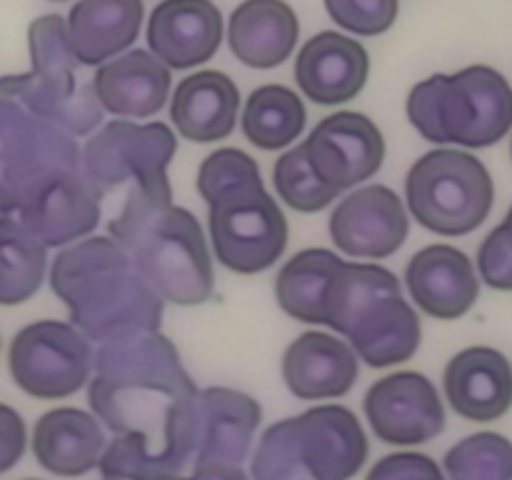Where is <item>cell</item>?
<instances>
[{"label":"cell","mask_w":512,"mask_h":480,"mask_svg":"<svg viewBox=\"0 0 512 480\" xmlns=\"http://www.w3.org/2000/svg\"><path fill=\"white\" fill-rule=\"evenodd\" d=\"M88 400L115 435H140L155 453V478L190 480L198 460V388L163 333L103 343Z\"/></svg>","instance_id":"1"},{"label":"cell","mask_w":512,"mask_h":480,"mask_svg":"<svg viewBox=\"0 0 512 480\" xmlns=\"http://www.w3.org/2000/svg\"><path fill=\"white\" fill-rule=\"evenodd\" d=\"M50 288L68 308L70 323L95 343L158 333L163 323L165 298L115 238L93 235L60 250Z\"/></svg>","instance_id":"2"},{"label":"cell","mask_w":512,"mask_h":480,"mask_svg":"<svg viewBox=\"0 0 512 480\" xmlns=\"http://www.w3.org/2000/svg\"><path fill=\"white\" fill-rule=\"evenodd\" d=\"M198 193L208 203L215 255L228 270L255 275L288 248V220L265 190L260 168L238 148H220L200 163Z\"/></svg>","instance_id":"3"},{"label":"cell","mask_w":512,"mask_h":480,"mask_svg":"<svg viewBox=\"0 0 512 480\" xmlns=\"http://www.w3.org/2000/svg\"><path fill=\"white\" fill-rule=\"evenodd\" d=\"M108 230L168 303H208L215 288L213 258L190 210L133 188Z\"/></svg>","instance_id":"4"},{"label":"cell","mask_w":512,"mask_h":480,"mask_svg":"<svg viewBox=\"0 0 512 480\" xmlns=\"http://www.w3.org/2000/svg\"><path fill=\"white\" fill-rule=\"evenodd\" d=\"M350 340L370 368H390L413 358L423 325L403 298L398 275L375 263L345 260L325 295V323Z\"/></svg>","instance_id":"5"},{"label":"cell","mask_w":512,"mask_h":480,"mask_svg":"<svg viewBox=\"0 0 512 480\" xmlns=\"http://www.w3.org/2000/svg\"><path fill=\"white\" fill-rule=\"evenodd\" d=\"M410 125L430 143L490 148L512 128V85L490 65L420 80L405 103Z\"/></svg>","instance_id":"6"},{"label":"cell","mask_w":512,"mask_h":480,"mask_svg":"<svg viewBox=\"0 0 512 480\" xmlns=\"http://www.w3.org/2000/svg\"><path fill=\"white\" fill-rule=\"evenodd\" d=\"M33 68L0 80V98L25 105L30 113L60 125L73 135H88L103 123V103L95 83H80L75 68L80 58L70 43L68 20L40 15L28 28Z\"/></svg>","instance_id":"7"},{"label":"cell","mask_w":512,"mask_h":480,"mask_svg":"<svg viewBox=\"0 0 512 480\" xmlns=\"http://www.w3.org/2000/svg\"><path fill=\"white\" fill-rule=\"evenodd\" d=\"M405 200L423 228L458 238L488 220L495 183L483 160L463 150H430L420 155L405 178Z\"/></svg>","instance_id":"8"},{"label":"cell","mask_w":512,"mask_h":480,"mask_svg":"<svg viewBox=\"0 0 512 480\" xmlns=\"http://www.w3.org/2000/svg\"><path fill=\"white\" fill-rule=\"evenodd\" d=\"M100 198L85 165H53L20 183L0 185L3 218H13L48 248L93 233L100 223Z\"/></svg>","instance_id":"9"},{"label":"cell","mask_w":512,"mask_h":480,"mask_svg":"<svg viewBox=\"0 0 512 480\" xmlns=\"http://www.w3.org/2000/svg\"><path fill=\"white\" fill-rule=\"evenodd\" d=\"M178 140L165 123L138 125L110 120L85 143L83 165L100 193L133 180V188L160 200H173L168 165Z\"/></svg>","instance_id":"10"},{"label":"cell","mask_w":512,"mask_h":480,"mask_svg":"<svg viewBox=\"0 0 512 480\" xmlns=\"http://www.w3.org/2000/svg\"><path fill=\"white\" fill-rule=\"evenodd\" d=\"M93 365L90 338L73 323L38 320L10 340V375L30 398L63 400L78 393L90 380Z\"/></svg>","instance_id":"11"},{"label":"cell","mask_w":512,"mask_h":480,"mask_svg":"<svg viewBox=\"0 0 512 480\" xmlns=\"http://www.w3.org/2000/svg\"><path fill=\"white\" fill-rule=\"evenodd\" d=\"M370 428L388 445H420L445 430V405L438 388L415 370L375 380L363 400Z\"/></svg>","instance_id":"12"},{"label":"cell","mask_w":512,"mask_h":480,"mask_svg":"<svg viewBox=\"0 0 512 480\" xmlns=\"http://www.w3.org/2000/svg\"><path fill=\"white\" fill-rule=\"evenodd\" d=\"M303 148L315 173L340 193L373 178L385 160L383 133L368 115L355 110L320 120Z\"/></svg>","instance_id":"13"},{"label":"cell","mask_w":512,"mask_h":480,"mask_svg":"<svg viewBox=\"0 0 512 480\" xmlns=\"http://www.w3.org/2000/svg\"><path fill=\"white\" fill-rule=\"evenodd\" d=\"M408 233V210L388 185L355 190L330 215V238L350 258H388L403 248Z\"/></svg>","instance_id":"14"},{"label":"cell","mask_w":512,"mask_h":480,"mask_svg":"<svg viewBox=\"0 0 512 480\" xmlns=\"http://www.w3.org/2000/svg\"><path fill=\"white\" fill-rule=\"evenodd\" d=\"M295 443L313 480H353L370 445L358 415L345 405H318L295 415Z\"/></svg>","instance_id":"15"},{"label":"cell","mask_w":512,"mask_h":480,"mask_svg":"<svg viewBox=\"0 0 512 480\" xmlns=\"http://www.w3.org/2000/svg\"><path fill=\"white\" fill-rule=\"evenodd\" d=\"M370 58L360 40L323 30L300 48L295 83L318 105H340L358 98L368 83Z\"/></svg>","instance_id":"16"},{"label":"cell","mask_w":512,"mask_h":480,"mask_svg":"<svg viewBox=\"0 0 512 480\" xmlns=\"http://www.w3.org/2000/svg\"><path fill=\"white\" fill-rule=\"evenodd\" d=\"M223 43V15L213 0H160L148 20L150 53L168 68L208 63Z\"/></svg>","instance_id":"17"},{"label":"cell","mask_w":512,"mask_h":480,"mask_svg":"<svg viewBox=\"0 0 512 480\" xmlns=\"http://www.w3.org/2000/svg\"><path fill=\"white\" fill-rule=\"evenodd\" d=\"M450 408L473 423H493L512 408V365L500 350L470 345L450 358L443 373Z\"/></svg>","instance_id":"18"},{"label":"cell","mask_w":512,"mask_h":480,"mask_svg":"<svg viewBox=\"0 0 512 480\" xmlns=\"http://www.w3.org/2000/svg\"><path fill=\"white\" fill-rule=\"evenodd\" d=\"M405 283L415 305L438 320H458L480 295L473 260L455 245L435 243L418 250L405 268Z\"/></svg>","instance_id":"19"},{"label":"cell","mask_w":512,"mask_h":480,"mask_svg":"<svg viewBox=\"0 0 512 480\" xmlns=\"http://www.w3.org/2000/svg\"><path fill=\"white\" fill-rule=\"evenodd\" d=\"M198 460L195 470L205 465H243L253 435L263 420L258 400L235 388L198 390Z\"/></svg>","instance_id":"20"},{"label":"cell","mask_w":512,"mask_h":480,"mask_svg":"<svg viewBox=\"0 0 512 480\" xmlns=\"http://www.w3.org/2000/svg\"><path fill=\"white\" fill-rule=\"evenodd\" d=\"M280 370L295 398L330 400L353 390L360 363L348 343L320 330H308L285 348Z\"/></svg>","instance_id":"21"},{"label":"cell","mask_w":512,"mask_h":480,"mask_svg":"<svg viewBox=\"0 0 512 480\" xmlns=\"http://www.w3.org/2000/svg\"><path fill=\"white\" fill-rule=\"evenodd\" d=\"M105 448L100 418L80 408L48 410L33 428L35 460L60 478H78L98 468Z\"/></svg>","instance_id":"22"},{"label":"cell","mask_w":512,"mask_h":480,"mask_svg":"<svg viewBox=\"0 0 512 480\" xmlns=\"http://www.w3.org/2000/svg\"><path fill=\"white\" fill-rule=\"evenodd\" d=\"M170 68L148 50H128L98 65L95 93L108 113L123 118H150L160 113L170 93Z\"/></svg>","instance_id":"23"},{"label":"cell","mask_w":512,"mask_h":480,"mask_svg":"<svg viewBox=\"0 0 512 480\" xmlns=\"http://www.w3.org/2000/svg\"><path fill=\"white\" fill-rule=\"evenodd\" d=\"M300 23L285 0H243L230 15L228 43L248 68H278L295 50Z\"/></svg>","instance_id":"24"},{"label":"cell","mask_w":512,"mask_h":480,"mask_svg":"<svg viewBox=\"0 0 512 480\" xmlns=\"http://www.w3.org/2000/svg\"><path fill=\"white\" fill-rule=\"evenodd\" d=\"M238 108V85L220 70H200L175 88L170 120L185 140L215 143L233 133Z\"/></svg>","instance_id":"25"},{"label":"cell","mask_w":512,"mask_h":480,"mask_svg":"<svg viewBox=\"0 0 512 480\" xmlns=\"http://www.w3.org/2000/svg\"><path fill=\"white\" fill-rule=\"evenodd\" d=\"M143 0H78L70 8L68 33L83 65H103L138 40Z\"/></svg>","instance_id":"26"},{"label":"cell","mask_w":512,"mask_h":480,"mask_svg":"<svg viewBox=\"0 0 512 480\" xmlns=\"http://www.w3.org/2000/svg\"><path fill=\"white\" fill-rule=\"evenodd\" d=\"M345 260L333 250L308 248L295 253L275 278V298L285 315L300 323H325V295Z\"/></svg>","instance_id":"27"},{"label":"cell","mask_w":512,"mask_h":480,"mask_svg":"<svg viewBox=\"0 0 512 480\" xmlns=\"http://www.w3.org/2000/svg\"><path fill=\"white\" fill-rule=\"evenodd\" d=\"M305 105L295 90L285 85H263L245 100L240 128L260 150H280L300 138L305 128Z\"/></svg>","instance_id":"28"},{"label":"cell","mask_w":512,"mask_h":480,"mask_svg":"<svg viewBox=\"0 0 512 480\" xmlns=\"http://www.w3.org/2000/svg\"><path fill=\"white\" fill-rule=\"evenodd\" d=\"M45 248L13 218L0 220V303L18 305L33 298L45 278Z\"/></svg>","instance_id":"29"},{"label":"cell","mask_w":512,"mask_h":480,"mask_svg":"<svg viewBox=\"0 0 512 480\" xmlns=\"http://www.w3.org/2000/svg\"><path fill=\"white\" fill-rule=\"evenodd\" d=\"M450 480H512V440L500 433H473L443 458Z\"/></svg>","instance_id":"30"},{"label":"cell","mask_w":512,"mask_h":480,"mask_svg":"<svg viewBox=\"0 0 512 480\" xmlns=\"http://www.w3.org/2000/svg\"><path fill=\"white\" fill-rule=\"evenodd\" d=\"M273 180L280 200L298 213H318L340 195L338 188L328 185L315 173L303 143L275 160Z\"/></svg>","instance_id":"31"},{"label":"cell","mask_w":512,"mask_h":480,"mask_svg":"<svg viewBox=\"0 0 512 480\" xmlns=\"http://www.w3.org/2000/svg\"><path fill=\"white\" fill-rule=\"evenodd\" d=\"M250 475L253 480H313L300 460L293 418L280 420L265 430L255 448Z\"/></svg>","instance_id":"32"},{"label":"cell","mask_w":512,"mask_h":480,"mask_svg":"<svg viewBox=\"0 0 512 480\" xmlns=\"http://www.w3.org/2000/svg\"><path fill=\"white\" fill-rule=\"evenodd\" d=\"M325 10L340 28L373 38L393 28L400 0H325Z\"/></svg>","instance_id":"33"},{"label":"cell","mask_w":512,"mask_h":480,"mask_svg":"<svg viewBox=\"0 0 512 480\" xmlns=\"http://www.w3.org/2000/svg\"><path fill=\"white\" fill-rule=\"evenodd\" d=\"M480 278L495 290H512V225L500 223L478 248Z\"/></svg>","instance_id":"34"},{"label":"cell","mask_w":512,"mask_h":480,"mask_svg":"<svg viewBox=\"0 0 512 480\" xmlns=\"http://www.w3.org/2000/svg\"><path fill=\"white\" fill-rule=\"evenodd\" d=\"M365 480H445L443 470L425 453H390L370 468Z\"/></svg>","instance_id":"35"},{"label":"cell","mask_w":512,"mask_h":480,"mask_svg":"<svg viewBox=\"0 0 512 480\" xmlns=\"http://www.w3.org/2000/svg\"><path fill=\"white\" fill-rule=\"evenodd\" d=\"M0 413H3V418H0L3 420V463H0V470L8 473L25 453V425L23 418L10 405H3Z\"/></svg>","instance_id":"36"},{"label":"cell","mask_w":512,"mask_h":480,"mask_svg":"<svg viewBox=\"0 0 512 480\" xmlns=\"http://www.w3.org/2000/svg\"><path fill=\"white\" fill-rule=\"evenodd\" d=\"M190 480H250L245 475L243 465H205L198 468Z\"/></svg>","instance_id":"37"},{"label":"cell","mask_w":512,"mask_h":480,"mask_svg":"<svg viewBox=\"0 0 512 480\" xmlns=\"http://www.w3.org/2000/svg\"><path fill=\"white\" fill-rule=\"evenodd\" d=\"M505 223H510V225H512V205H510V210H508V215H505Z\"/></svg>","instance_id":"38"},{"label":"cell","mask_w":512,"mask_h":480,"mask_svg":"<svg viewBox=\"0 0 512 480\" xmlns=\"http://www.w3.org/2000/svg\"><path fill=\"white\" fill-rule=\"evenodd\" d=\"M53 3H63V0H53Z\"/></svg>","instance_id":"39"},{"label":"cell","mask_w":512,"mask_h":480,"mask_svg":"<svg viewBox=\"0 0 512 480\" xmlns=\"http://www.w3.org/2000/svg\"><path fill=\"white\" fill-rule=\"evenodd\" d=\"M25 480H35V478H25Z\"/></svg>","instance_id":"40"},{"label":"cell","mask_w":512,"mask_h":480,"mask_svg":"<svg viewBox=\"0 0 512 480\" xmlns=\"http://www.w3.org/2000/svg\"><path fill=\"white\" fill-rule=\"evenodd\" d=\"M105 480H108V478H105Z\"/></svg>","instance_id":"41"},{"label":"cell","mask_w":512,"mask_h":480,"mask_svg":"<svg viewBox=\"0 0 512 480\" xmlns=\"http://www.w3.org/2000/svg\"><path fill=\"white\" fill-rule=\"evenodd\" d=\"M510 150H512V148H510Z\"/></svg>","instance_id":"42"}]
</instances>
